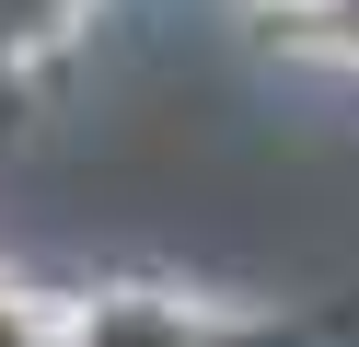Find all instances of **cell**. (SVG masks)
<instances>
[{"label":"cell","instance_id":"1","mask_svg":"<svg viewBox=\"0 0 359 347\" xmlns=\"http://www.w3.org/2000/svg\"><path fill=\"white\" fill-rule=\"evenodd\" d=\"M0 347H58L47 301H24V290H0Z\"/></svg>","mask_w":359,"mask_h":347}]
</instances>
